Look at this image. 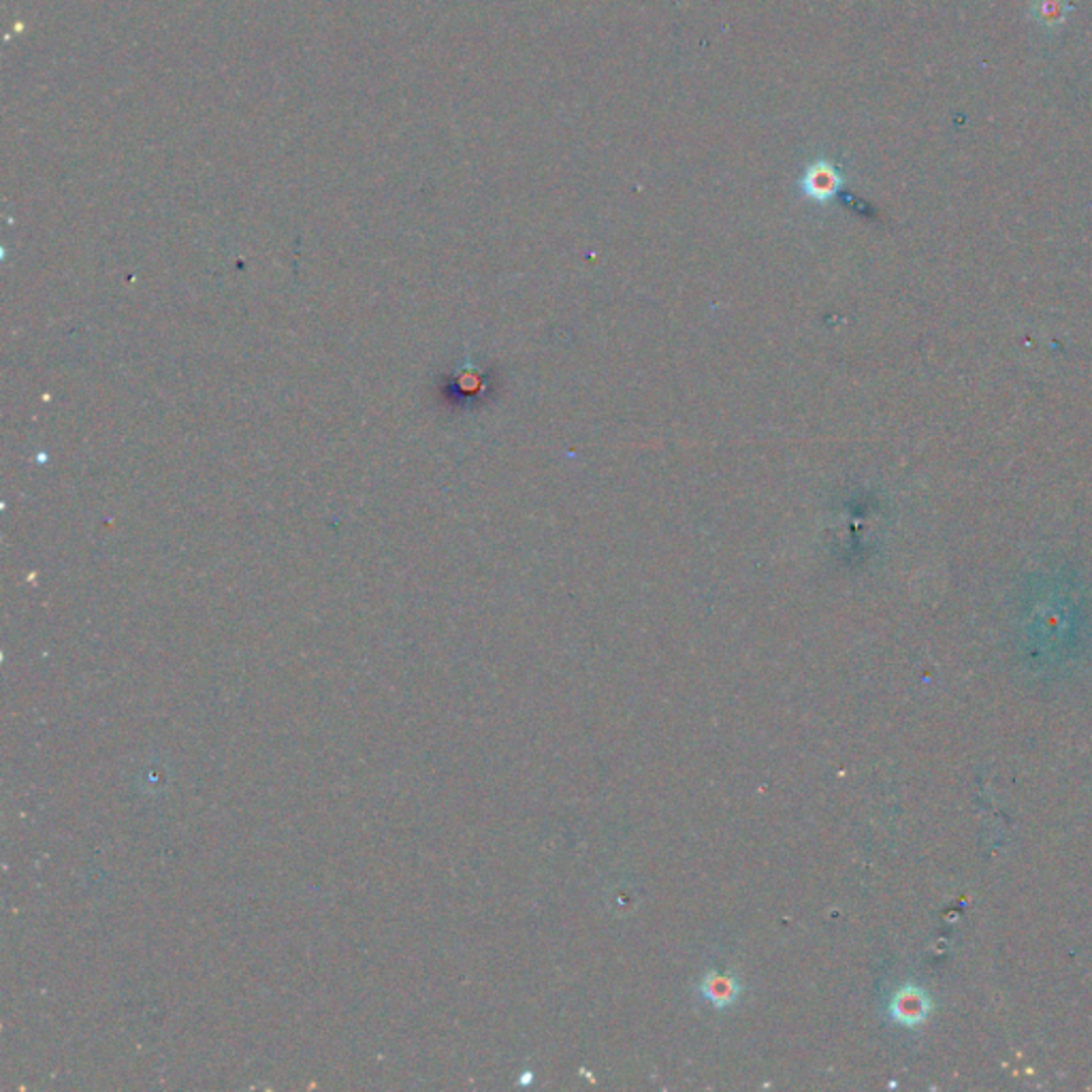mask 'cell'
I'll return each instance as SVG.
<instances>
[{
  "mask_svg": "<svg viewBox=\"0 0 1092 1092\" xmlns=\"http://www.w3.org/2000/svg\"><path fill=\"white\" fill-rule=\"evenodd\" d=\"M1069 11H1072V5L1067 0H1035L1033 3V17L1045 28L1063 26Z\"/></svg>",
  "mask_w": 1092,
  "mask_h": 1092,
  "instance_id": "cell-4",
  "label": "cell"
},
{
  "mask_svg": "<svg viewBox=\"0 0 1092 1092\" xmlns=\"http://www.w3.org/2000/svg\"><path fill=\"white\" fill-rule=\"evenodd\" d=\"M701 994L713 1003L715 1008H728V1005H732L738 994H740V986L736 984V979L730 977V975H719V973H709L703 981L701 986Z\"/></svg>",
  "mask_w": 1092,
  "mask_h": 1092,
  "instance_id": "cell-3",
  "label": "cell"
},
{
  "mask_svg": "<svg viewBox=\"0 0 1092 1092\" xmlns=\"http://www.w3.org/2000/svg\"><path fill=\"white\" fill-rule=\"evenodd\" d=\"M843 184L845 178L841 169L830 159L811 161L800 178L802 194L815 203H828L830 199H835Z\"/></svg>",
  "mask_w": 1092,
  "mask_h": 1092,
  "instance_id": "cell-1",
  "label": "cell"
},
{
  "mask_svg": "<svg viewBox=\"0 0 1092 1092\" xmlns=\"http://www.w3.org/2000/svg\"><path fill=\"white\" fill-rule=\"evenodd\" d=\"M930 1014V998L922 988L905 986L894 994L890 1003V1016L903 1026L922 1024Z\"/></svg>",
  "mask_w": 1092,
  "mask_h": 1092,
  "instance_id": "cell-2",
  "label": "cell"
}]
</instances>
